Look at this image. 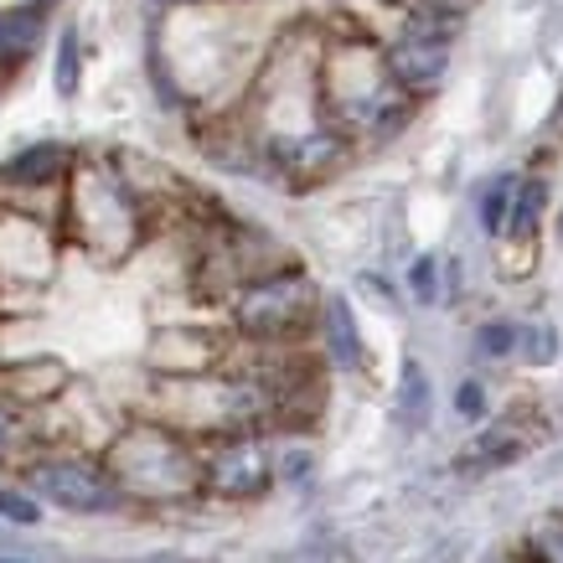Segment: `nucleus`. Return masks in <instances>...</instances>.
<instances>
[{
    "mask_svg": "<svg viewBox=\"0 0 563 563\" xmlns=\"http://www.w3.org/2000/svg\"><path fill=\"white\" fill-rule=\"evenodd\" d=\"M11 440H16V419H11V413L0 409V455L11 450Z\"/></svg>",
    "mask_w": 563,
    "mask_h": 563,
    "instance_id": "16",
    "label": "nucleus"
},
{
    "mask_svg": "<svg viewBox=\"0 0 563 563\" xmlns=\"http://www.w3.org/2000/svg\"><path fill=\"white\" fill-rule=\"evenodd\" d=\"M78 78H84L78 32H73V26H63V36H57V63H52V84H57V93H63V99H73V93H78Z\"/></svg>",
    "mask_w": 563,
    "mask_h": 563,
    "instance_id": "7",
    "label": "nucleus"
},
{
    "mask_svg": "<svg viewBox=\"0 0 563 563\" xmlns=\"http://www.w3.org/2000/svg\"><path fill=\"white\" fill-rule=\"evenodd\" d=\"M325 342H331L336 367H362V336H357V321H352V306L342 295L325 300Z\"/></svg>",
    "mask_w": 563,
    "mask_h": 563,
    "instance_id": "6",
    "label": "nucleus"
},
{
    "mask_svg": "<svg viewBox=\"0 0 563 563\" xmlns=\"http://www.w3.org/2000/svg\"><path fill=\"white\" fill-rule=\"evenodd\" d=\"M512 191H517L512 176H501V181H492V187H486V197H481V228H486V233H501V228H507Z\"/></svg>",
    "mask_w": 563,
    "mask_h": 563,
    "instance_id": "9",
    "label": "nucleus"
},
{
    "mask_svg": "<svg viewBox=\"0 0 563 563\" xmlns=\"http://www.w3.org/2000/svg\"><path fill=\"white\" fill-rule=\"evenodd\" d=\"M476 346L486 352V357H507V352H517V331L512 325H481Z\"/></svg>",
    "mask_w": 563,
    "mask_h": 563,
    "instance_id": "14",
    "label": "nucleus"
},
{
    "mask_svg": "<svg viewBox=\"0 0 563 563\" xmlns=\"http://www.w3.org/2000/svg\"><path fill=\"white\" fill-rule=\"evenodd\" d=\"M455 409H461V419H481V413H486V388L465 377L461 393H455Z\"/></svg>",
    "mask_w": 563,
    "mask_h": 563,
    "instance_id": "15",
    "label": "nucleus"
},
{
    "mask_svg": "<svg viewBox=\"0 0 563 563\" xmlns=\"http://www.w3.org/2000/svg\"><path fill=\"white\" fill-rule=\"evenodd\" d=\"M300 306H306V285H300V279H269V285L249 290V300H243V325H249V331H285V325L300 316Z\"/></svg>",
    "mask_w": 563,
    "mask_h": 563,
    "instance_id": "3",
    "label": "nucleus"
},
{
    "mask_svg": "<svg viewBox=\"0 0 563 563\" xmlns=\"http://www.w3.org/2000/svg\"><path fill=\"white\" fill-rule=\"evenodd\" d=\"M409 285H413V300H424V306H434V295H440V258H434V254L413 258Z\"/></svg>",
    "mask_w": 563,
    "mask_h": 563,
    "instance_id": "11",
    "label": "nucleus"
},
{
    "mask_svg": "<svg viewBox=\"0 0 563 563\" xmlns=\"http://www.w3.org/2000/svg\"><path fill=\"white\" fill-rule=\"evenodd\" d=\"M393 78L404 88H434L444 78V63H450V32H409L398 47H393Z\"/></svg>",
    "mask_w": 563,
    "mask_h": 563,
    "instance_id": "2",
    "label": "nucleus"
},
{
    "mask_svg": "<svg viewBox=\"0 0 563 563\" xmlns=\"http://www.w3.org/2000/svg\"><path fill=\"white\" fill-rule=\"evenodd\" d=\"M543 197H548V191L538 187V181L517 187L512 191V207H507V228H512V233H532V228H538V212H543ZM507 228H501V233H507Z\"/></svg>",
    "mask_w": 563,
    "mask_h": 563,
    "instance_id": "8",
    "label": "nucleus"
},
{
    "mask_svg": "<svg viewBox=\"0 0 563 563\" xmlns=\"http://www.w3.org/2000/svg\"><path fill=\"white\" fill-rule=\"evenodd\" d=\"M36 492L47 501H57V507H68V512H103V507H114V486L84 461L36 465Z\"/></svg>",
    "mask_w": 563,
    "mask_h": 563,
    "instance_id": "1",
    "label": "nucleus"
},
{
    "mask_svg": "<svg viewBox=\"0 0 563 563\" xmlns=\"http://www.w3.org/2000/svg\"><path fill=\"white\" fill-rule=\"evenodd\" d=\"M0 517H5V522H21V528H32V522H42V507H36L32 496L5 492V486H0Z\"/></svg>",
    "mask_w": 563,
    "mask_h": 563,
    "instance_id": "13",
    "label": "nucleus"
},
{
    "mask_svg": "<svg viewBox=\"0 0 563 563\" xmlns=\"http://www.w3.org/2000/svg\"><path fill=\"white\" fill-rule=\"evenodd\" d=\"M63 172H68V145L36 140V145L16 151L0 166V181H11V187H47V181H57Z\"/></svg>",
    "mask_w": 563,
    "mask_h": 563,
    "instance_id": "4",
    "label": "nucleus"
},
{
    "mask_svg": "<svg viewBox=\"0 0 563 563\" xmlns=\"http://www.w3.org/2000/svg\"><path fill=\"white\" fill-rule=\"evenodd\" d=\"M559 239H563V218H559Z\"/></svg>",
    "mask_w": 563,
    "mask_h": 563,
    "instance_id": "17",
    "label": "nucleus"
},
{
    "mask_svg": "<svg viewBox=\"0 0 563 563\" xmlns=\"http://www.w3.org/2000/svg\"><path fill=\"white\" fill-rule=\"evenodd\" d=\"M424 373H419V362H404V393H398V413H404V424H419V413H424Z\"/></svg>",
    "mask_w": 563,
    "mask_h": 563,
    "instance_id": "10",
    "label": "nucleus"
},
{
    "mask_svg": "<svg viewBox=\"0 0 563 563\" xmlns=\"http://www.w3.org/2000/svg\"><path fill=\"white\" fill-rule=\"evenodd\" d=\"M47 11H52V5H42V0L5 11V16H0V57H26V52L36 47V36H42Z\"/></svg>",
    "mask_w": 563,
    "mask_h": 563,
    "instance_id": "5",
    "label": "nucleus"
},
{
    "mask_svg": "<svg viewBox=\"0 0 563 563\" xmlns=\"http://www.w3.org/2000/svg\"><path fill=\"white\" fill-rule=\"evenodd\" d=\"M517 346H528V362H553L559 357V336H553L548 325H528V331H517Z\"/></svg>",
    "mask_w": 563,
    "mask_h": 563,
    "instance_id": "12",
    "label": "nucleus"
}]
</instances>
